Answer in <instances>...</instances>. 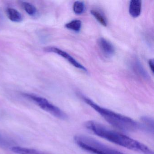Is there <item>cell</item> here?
Instances as JSON below:
<instances>
[{
  "mask_svg": "<svg viewBox=\"0 0 154 154\" xmlns=\"http://www.w3.org/2000/svg\"><path fill=\"white\" fill-rule=\"evenodd\" d=\"M85 126L95 135L121 146L144 154H154L153 150L145 144L122 133L110 129L94 121L86 122Z\"/></svg>",
  "mask_w": 154,
  "mask_h": 154,
  "instance_id": "cell-1",
  "label": "cell"
},
{
  "mask_svg": "<svg viewBox=\"0 0 154 154\" xmlns=\"http://www.w3.org/2000/svg\"><path fill=\"white\" fill-rule=\"evenodd\" d=\"M81 98L86 104L91 106L107 122L116 128L127 132H132L140 129V123L131 118L100 106L84 95H81Z\"/></svg>",
  "mask_w": 154,
  "mask_h": 154,
  "instance_id": "cell-2",
  "label": "cell"
},
{
  "mask_svg": "<svg viewBox=\"0 0 154 154\" xmlns=\"http://www.w3.org/2000/svg\"><path fill=\"white\" fill-rule=\"evenodd\" d=\"M74 140L81 148L92 154H124L88 136L77 135L74 137Z\"/></svg>",
  "mask_w": 154,
  "mask_h": 154,
  "instance_id": "cell-3",
  "label": "cell"
},
{
  "mask_svg": "<svg viewBox=\"0 0 154 154\" xmlns=\"http://www.w3.org/2000/svg\"><path fill=\"white\" fill-rule=\"evenodd\" d=\"M23 95L27 99L32 101L41 109L54 117L61 119H67V115L64 112L51 103L45 98L33 94L23 93Z\"/></svg>",
  "mask_w": 154,
  "mask_h": 154,
  "instance_id": "cell-4",
  "label": "cell"
},
{
  "mask_svg": "<svg viewBox=\"0 0 154 154\" xmlns=\"http://www.w3.org/2000/svg\"><path fill=\"white\" fill-rule=\"evenodd\" d=\"M45 51L48 53H53L57 54L58 55L63 57L65 59L68 61L73 66L80 70H82L85 72H87V69L84 66L81 64L78 61H76L73 57L70 55L65 51L62 50L60 48L54 47H48L45 48Z\"/></svg>",
  "mask_w": 154,
  "mask_h": 154,
  "instance_id": "cell-5",
  "label": "cell"
},
{
  "mask_svg": "<svg viewBox=\"0 0 154 154\" xmlns=\"http://www.w3.org/2000/svg\"><path fill=\"white\" fill-rule=\"evenodd\" d=\"M98 45L103 54L107 57H111L115 54V49L113 45L105 38H100Z\"/></svg>",
  "mask_w": 154,
  "mask_h": 154,
  "instance_id": "cell-6",
  "label": "cell"
},
{
  "mask_svg": "<svg viewBox=\"0 0 154 154\" xmlns=\"http://www.w3.org/2000/svg\"><path fill=\"white\" fill-rule=\"evenodd\" d=\"M131 66L134 72L143 79L146 80H148L150 79L149 75L137 59H135L132 61Z\"/></svg>",
  "mask_w": 154,
  "mask_h": 154,
  "instance_id": "cell-7",
  "label": "cell"
},
{
  "mask_svg": "<svg viewBox=\"0 0 154 154\" xmlns=\"http://www.w3.org/2000/svg\"><path fill=\"white\" fill-rule=\"evenodd\" d=\"M141 122L140 123V129L153 135L154 134V120L149 116H143L140 119Z\"/></svg>",
  "mask_w": 154,
  "mask_h": 154,
  "instance_id": "cell-8",
  "label": "cell"
},
{
  "mask_svg": "<svg viewBox=\"0 0 154 154\" xmlns=\"http://www.w3.org/2000/svg\"><path fill=\"white\" fill-rule=\"evenodd\" d=\"M141 1L131 0L130 2L129 12L131 17L134 18L138 17L140 15L141 11Z\"/></svg>",
  "mask_w": 154,
  "mask_h": 154,
  "instance_id": "cell-9",
  "label": "cell"
},
{
  "mask_svg": "<svg viewBox=\"0 0 154 154\" xmlns=\"http://www.w3.org/2000/svg\"><path fill=\"white\" fill-rule=\"evenodd\" d=\"M6 13L9 19L15 23H20L23 21L22 14L16 9L8 8L6 10Z\"/></svg>",
  "mask_w": 154,
  "mask_h": 154,
  "instance_id": "cell-10",
  "label": "cell"
},
{
  "mask_svg": "<svg viewBox=\"0 0 154 154\" xmlns=\"http://www.w3.org/2000/svg\"><path fill=\"white\" fill-rule=\"evenodd\" d=\"M11 151L17 154H46L36 149L21 146H13Z\"/></svg>",
  "mask_w": 154,
  "mask_h": 154,
  "instance_id": "cell-11",
  "label": "cell"
},
{
  "mask_svg": "<svg viewBox=\"0 0 154 154\" xmlns=\"http://www.w3.org/2000/svg\"><path fill=\"white\" fill-rule=\"evenodd\" d=\"M91 13L101 25L103 26H107L108 20L102 11L97 9H93L91 11Z\"/></svg>",
  "mask_w": 154,
  "mask_h": 154,
  "instance_id": "cell-12",
  "label": "cell"
},
{
  "mask_svg": "<svg viewBox=\"0 0 154 154\" xmlns=\"http://www.w3.org/2000/svg\"><path fill=\"white\" fill-rule=\"evenodd\" d=\"M21 7L31 17H35L37 15L38 11L36 7L33 4L27 2H21Z\"/></svg>",
  "mask_w": 154,
  "mask_h": 154,
  "instance_id": "cell-13",
  "label": "cell"
},
{
  "mask_svg": "<svg viewBox=\"0 0 154 154\" xmlns=\"http://www.w3.org/2000/svg\"><path fill=\"white\" fill-rule=\"evenodd\" d=\"M65 26L67 29L79 32L82 29V22L79 20H74L66 24Z\"/></svg>",
  "mask_w": 154,
  "mask_h": 154,
  "instance_id": "cell-14",
  "label": "cell"
},
{
  "mask_svg": "<svg viewBox=\"0 0 154 154\" xmlns=\"http://www.w3.org/2000/svg\"><path fill=\"white\" fill-rule=\"evenodd\" d=\"M85 10V6L83 2L77 1L74 3L73 10L74 12L76 15H80L83 14Z\"/></svg>",
  "mask_w": 154,
  "mask_h": 154,
  "instance_id": "cell-15",
  "label": "cell"
},
{
  "mask_svg": "<svg viewBox=\"0 0 154 154\" xmlns=\"http://www.w3.org/2000/svg\"><path fill=\"white\" fill-rule=\"evenodd\" d=\"M8 145V142L5 138H3V137L0 134V146H5Z\"/></svg>",
  "mask_w": 154,
  "mask_h": 154,
  "instance_id": "cell-16",
  "label": "cell"
},
{
  "mask_svg": "<svg viewBox=\"0 0 154 154\" xmlns=\"http://www.w3.org/2000/svg\"><path fill=\"white\" fill-rule=\"evenodd\" d=\"M149 66L152 72L154 73V60L153 59H149L148 62Z\"/></svg>",
  "mask_w": 154,
  "mask_h": 154,
  "instance_id": "cell-17",
  "label": "cell"
}]
</instances>
